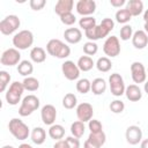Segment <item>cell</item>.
Segmentation results:
<instances>
[{"label": "cell", "instance_id": "21", "mask_svg": "<svg viewBox=\"0 0 148 148\" xmlns=\"http://www.w3.org/2000/svg\"><path fill=\"white\" fill-rule=\"evenodd\" d=\"M30 59L36 64H42L46 59V52L40 46H35L30 51Z\"/></svg>", "mask_w": 148, "mask_h": 148}, {"label": "cell", "instance_id": "1", "mask_svg": "<svg viewBox=\"0 0 148 148\" xmlns=\"http://www.w3.org/2000/svg\"><path fill=\"white\" fill-rule=\"evenodd\" d=\"M46 52L50 56L57 57L59 59H65L71 54V47L62 43L60 39H50L46 44Z\"/></svg>", "mask_w": 148, "mask_h": 148}, {"label": "cell", "instance_id": "37", "mask_svg": "<svg viewBox=\"0 0 148 148\" xmlns=\"http://www.w3.org/2000/svg\"><path fill=\"white\" fill-rule=\"evenodd\" d=\"M10 81V75L6 71H0V91L3 92Z\"/></svg>", "mask_w": 148, "mask_h": 148}, {"label": "cell", "instance_id": "23", "mask_svg": "<svg viewBox=\"0 0 148 148\" xmlns=\"http://www.w3.org/2000/svg\"><path fill=\"white\" fill-rule=\"evenodd\" d=\"M31 141L36 145H43L46 140V132L42 127H35L30 133Z\"/></svg>", "mask_w": 148, "mask_h": 148}, {"label": "cell", "instance_id": "53", "mask_svg": "<svg viewBox=\"0 0 148 148\" xmlns=\"http://www.w3.org/2000/svg\"><path fill=\"white\" fill-rule=\"evenodd\" d=\"M147 72H148V69H147Z\"/></svg>", "mask_w": 148, "mask_h": 148}, {"label": "cell", "instance_id": "32", "mask_svg": "<svg viewBox=\"0 0 148 148\" xmlns=\"http://www.w3.org/2000/svg\"><path fill=\"white\" fill-rule=\"evenodd\" d=\"M132 18V15L130 14V12L126 9V8H121V9H118L117 13H116V21L118 23H121V24H126L127 22H130V20Z\"/></svg>", "mask_w": 148, "mask_h": 148}, {"label": "cell", "instance_id": "28", "mask_svg": "<svg viewBox=\"0 0 148 148\" xmlns=\"http://www.w3.org/2000/svg\"><path fill=\"white\" fill-rule=\"evenodd\" d=\"M95 66L97 67V69L102 73H106L112 68V62L108 57H101L98 58V60L96 61Z\"/></svg>", "mask_w": 148, "mask_h": 148}, {"label": "cell", "instance_id": "17", "mask_svg": "<svg viewBox=\"0 0 148 148\" xmlns=\"http://www.w3.org/2000/svg\"><path fill=\"white\" fill-rule=\"evenodd\" d=\"M132 44L135 49L142 50L148 45V35L145 30H136L132 37Z\"/></svg>", "mask_w": 148, "mask_h": 148}, {"label": "cell", "instance_id": "10", "mask_svg": "<svg viewBox=\"0 0 148 148\" xmlns=\"http://www.w3.org/2000/svg\"><path fill=\"white\" fill-rule=\"evenodd\" d=\"M61 72L64 74V76L69 80V81H74L77 80L80 76V68L77 67V64H75L72 60H66L62 65H61Z\"/></svg>", "mask_w": 148, "mask_h": 148}, {"label": "cell", "instance_id": "44", "mask_svg": "<svg viewBox=\"0 0 148 148\" xmlns=\"http://www.w3.org/2000/svg\"><path fill=\"white\" fill-rule=\"evenodd\" d=\"M66 141L69 146V148H80V141L75 136H67Z\"/></svg>", "mask_w": 148, "mask_h": 148}, {"label": "cell", "instance_id": "7", "mask_svg": "<svg viewBox=\"0 0 148 148\" xmlns=\"http://www.w3.org/2000/svg\"><path fill=\"white\" fill-rule=\"evenodd\" d=\"M109 86H110V91L113 96L120 97L121 95L125 94L126 87H125L124 79L120 74H118V73L111 74L109 76Z\"/></svg>", "mask_w": 148, "mask_h": 148}, {"label": "cell", "instance_id": "39", "mask_svg": "<svg viewBox=\"0 0 148 148\" xmlns=\"http://www.w3.org/2000/svg\"><path fill=\"white\" fill-rule=\"evenodd\" d=\"M125 109V104L120 99H114L110 103V110L113 113H121Z\"/></svg>", "mask_w": 148, "mask_h": 148}, {"label": "cell", "instance_id": "33", "mask_svg": "<svg viewBox=\"0 0 148 148\" xmlns=\"http://www.w3.org/2000/svg\"><path fill=\"white\" fill-rule=\"evenodd\" d=\"M79 25L80 28H82L84 31L92 29L94 27H96V18H94L92 16H83L82 18H80L79 21Z\"/></svg>", "mask_w": 148, "mask_h": 148}, {"label": "cell", "instance_id": "47", "mask_svg": "<svg viewBox=\"0 0 148 148\" xmlns=\"http://www.w3.org/2000/svg\"><path fill=\"white\" fill-rule=\"evenodd\" d=\"M83 148H101L99 146H97L96 143H94L92 141H90L89 139H87L83 143Z\"/></svg>", "mask_w": 148, "mask_h": 148}, {"label": "cell", "instance_id": "31", "mask_svg": "<svg viewBox=\"0 0 148 148\" xmlns=\"http://www.w3.org/2000/svg\"><path fill=\"white\" fill-rule=\"evenodd\" d=\"M84 130H86L84 123H82L80 120H76L71 125V133L73 136H75L77 139H80L84 134Z\"/></svg>", "mask_w": 148, "mask_h": 148}, {"label": "cell", "instance_id": "12", "mask_svg": "<svg viewBox=\"0 0 148 148\" xmlns=\"http://www.w3.org/2000/svg\"><path fill=\"white\" fill-rule=\"evenodd\" d=\"M92 114H94V108L91 104L83 102L76 106V117L80 121H82V123L88 121L89 123L92 119Z\"/></svg>", "mask_w": 148, "mask_h": 148}, {"label": "cell", "instance_id": "11", "mask_svg": "<svg viewBox=\"0 0 148 148\" xmlns=\"http://www.w3.org/2000/svg\"><path fill=\"white\" fill-rule=\"evenodd\" d=\"M131 75L134 83H143L147 79V72L142 62L134 61L131 65Z\"/></svg>", "mask_w": 148, "mask_h": 148}, {"label": "cell", "instance_id": "15", "mask_svg": "<svg viewBox=\"0 0 148 148\" xmlns=\"http://www.w3.org/2000/svg\"><path fill=\"white\" fill-rule=\"evenodd\" d=\"M40 118L45 125H53L57 118V110L52 104H45L40 110Z\"/></svg>", "mask_w": 148, "mask_h": 148}, {"label": "cell", "instance_id": "40", "mask_svg": "<svg viewBox=\"0 0 148 148\" xmlns=\"http://www.w3.org/2000/svg\"><path fill=\"white\" fill-rule=\"evenodd\" d=\"M88 127L90 130V133H98V132H102L103 131V125L97 119H91L88 123Z\"/></svg>", "mask_w": 148, "mask_h": 148}, {"label": "cell", "instance_id": "8", "mask_svg": "<svg viewBox=\"0 0 148 148\" xmlns=\"http://www.w3.org/2000/svg\"><path fill=\"white\" fill-rule=\"evenodd\" d=\"M0 62L3 66H14V65H18L21 62V53L15 47H10L7 49L6 51H3V53L1 54L0 58Z\"/></svg>", "mask_w": 148, "mask_h": 148}, {"label": "cell", "instance_id": "4", "mask_svg": "<svg viewBox=\"0 0 148 148\" xmlns=\"http://www.w3.org/2000/svg\"><path fill=\"white\" fill-rule=\"evenodd\" d=\"M34 44V35L30 30H21L13 37V45L17 50H27Z\"/></svg>", "mask_w": 148, "mask_h": 148}, {"label": "cell", "instance_id": "41", "mask_svg": "<svg viewBox=\"0 0 148 148\" xmlns=\"http://www.w3.org/2000/svg\"><path fill=\"white\" fill-rule=\"evenodd\" d=\"M60 21L65 24V25H72L76 22V17L73 13H67L62 16H60Z\"/></svg>", "mask_w": 148, "mask_h": 148}, {"label": "cell", "instance_id": "14", "mask_svg": "<svg viewBox=\"0 0 148 148\" xmlns=\"http://www.w3.org/2000/svg\"><path fill=\"white\" fill-rule=\"evenodd\" d=\"M125 138H126V141L130 143V145H138L139 142H141L142 140V131L139 126L136 125H131L126 128V132H125Z\"/></svg>", "mask_w": 148, "mask_h": 148}, {"label": "cell", "instance_id": "19", "mask_svg": "<svg viewBox=\"0 0 148 148\" xmlns=\"http://www.w3.org/2000/svg\"><path fill=\"white\" fill-rule=\"evenodd\" d=\"M65 40L69 44H77L82 39V32L77 28H68L64 32Z\"/></svg>", "mask_w": 148, "mask_h": 148}, {"label": "cell", "instance_id": "22", "mask_svg": "<svg viewBox=\"0 0 148 148\" xmlns=\"http://www.w3.org/2000/svg\"><path fill=\"white\" fill-rule=\"evenodd\" d=\"M126 9L132 16H139L143 12V2L141 0H130L127 2Z\"/></svg>", "mask_w": 148, "mask_h": 148}, {"label": "cell", "instance_id": "24", "mask_svg": "<svg viewBox=\"0 0 148 148\" xmlns=\"http://www.w3.org/2000/svg\"><path fill=\"white\" fill-rule=\"evenodd\" d=\"M106 90V82L102 77H96L91 82V91L94 95H103Z\"/></svg>", "mask_w": 148, "mask_h": 148}, {"label": "cell", "instance_id": "48", "mask_svg": "<svg viewBox=\"0 0 148 148\" xmlns=\"http://www.w3.org/2000/svg\"><path fill=\"white\" fill-rule=\"evenodd\" d=\"M143 20H145V25H143V28H145L146 34L148 35V9H146L145 13H143Z\"/></svg>", "mask_w": 148, "mask_h": 148}, {"label": "cell", "instance_id": "38", "mask_svg": "<svg viewBox=\"0 0 148 148\" xmlns=\"http://www.w3.org/2000/svg\"><path fill=\"white\" fill-rule=\"evenodd\" d=\"M133 28L130 24H125L120 29V39L121 40H128L130 38L133 37Z\"/></svg>", "mask_w": 148, "mask_h": 148}, {"label": "cell", "instance_id": "9", "mask_svg": "<svg viewBox=\"0 0 148 148\" xmlns=\"http://www.w3.org/2000/svg\"><path fill=\"white\" fill-rule=\"evenodd\" d=\"M103 52L105 53V56L114 58L117 56H119L120 53V42L118 39V37L116 36H110L105 39L104 44H103Z\"/></svg>", "mask_w": 148, "mask_h": 148}, {"label": "cell", "instance_id": "50", "mask_svg": "<svg viewBox=\"0 0 148 148\" xmlns=\"http://www.w3.org/2000/svg\"><path fill=\"white\" fill-rule=\"evenodd\" d=\"M18 148H34L31 145H28V143H21L18 146Z\"/></svg>", "mask_w": 148, "mask_h": 148}, {"label": "cell", "instance_id": "6", "mask_svg": "<svg viewBox=\"0 0 148 148\" xmlns=\"http://www.w3.org/2000/svg\"><path fill=\"white\" fill-rule=\"evenodd\" d=\"M21 21L16 15H8L0 22V31L2 35L9 36L20 28Z\"/></svg>", "mask_w": 148, "mask_h": 148}, {"label": "cell", "instance_id": "42", "mask_svg": "<svg viewBox=\"0 0 148 148\" xmlns=\"http://www.w3.org/2000/svg\"><path fill=\"white\" fill-rule=\"evenodd\" d=\"M29 5L32 10H40L46 5V1L45 0H30Z\"/></svg>", "mask_w": 148, "mask_h": 148}, {"label": "cell", "instance_id": "20", "mask_svg": "<svg viewBox=\"0 0 148 148\" xmlns=\"http://www.w3.org/2000/svg\"><path fill=\"white\" fill-rule=\"evenodd\" d=\"M125 95H126L127 99L131 102H138L142 98V91L139 88V86H136V84H130L128 87H126Z\"/></svg>", "mask_w": 148, "mask_h": 148}, {"label": "cell", "instance_id": "36", "mask_svg": "<svg viewBox=\"0 0 148 148\" xmlns=\"http://www.w3.org/2000/svg\"><path fill=\"white\" fill-rule=\"evenodd\" d=\"M97 51H98V46H97V44L95 43V42H87V43H84L83 44V52H84V54L86 56H94V54H96L97 53Z\"/></svg>", "mask_w": 148, "mask_h": 148}, {"label": "cell", "instance_id": "25", "mask_svg": "<svg viewBox=\"0 0 148 148\" xmlns=\"http://www.w3.org/2000/svg\"><path fill=\"white\" fill-rule=\"evenodd\" d=\"M64 135H65L64 126H61L59 124H53V125L50 126V128H49V136L51 139L59 141V140H62Z\"/></svg>", "mask_w": 148, "mask_h": 148}, {"label": "cell", "instance_id": "5", "mask_svg": "<svg viewBox=\"0 0 148 148\" xmlns=\"http://www.w3.org/2000/svg\"><path fill=\"white\" fill-rule=\"evenodd\" d=\"M39 104H40L39 98L37 96L28 95L21 102V106L18 109V114L21 117H28L39 108Z\"/></svg>", "mask_w": 148, "mask_h": 148}, {"label": "cell", "instance_id": "2", "mask_svg": "<svg viewBox=\"0 0 148 148\" xmlns=\"http://www.w3.org/2000/svg\"><path fill=\"white\" fill-rule=\"evenodd\" d=\"M8 130L10 132V134L20 140V141H23L25 139H28V136L30 135V131H29V127L27 124H24L21 119L18 118H13L9 120V124H8Z\"/></svg>", "mask_w": 148, "mask_h": 148}, {"label": "cell", "instance_id": "43", "mask_svg": "<svg viewBox=\"0 0 148 148\" xmlns=\"http://www.w3.org/2000/svg\"><path fill=\"white\" fill-rule=\"evenodd\" d=\"M101 25H102L103 28H105L108 31H111V30L114 28V22H113L111 18H109V17H105L104 20H102V22H101Z\"/></svg>", "mask_w": 148, "mask_h": 148}, {"label": "cell", "instance_id": "18", "mask_svg": "<svg viewBox=\"0 0 148 148\" xmlns=\"http://www.w3.org/2000/svg\"><path fill=\"white\" fill-rule=\"evenodd\" d=\"M73 7H74L73 0H58L54 6V12L59 16H62L67 13H72Z\"/></svg>", "mask_w": 148, "mask_h": 148}, {"label": "cell", "instance_id": "30", "mask_svg": "<svg viewBox=\"0 0 148 148\" xmlns=\"http://www.w3.org/2000/svg\"><path fill=\"white\" fill-rule=\"evenodd\" d=\"M76 105H77V98H76V96H75L74 94L68 92V94H66V95L64 96V98H62V106H64L65 109L72 110V109H74Z\"/></svg>", "mask_w": 148, "mask_h": 148}, {"label": "cell", "instance_id": "3", "mask_svg": "<svg viewBox=\"0 0 148 148\" xmlns=\"http://www.w3.org/2000/svg\"><path fill=\"white\" fill-rule=\"evenodd\" d=\"M23 91H24L23 83L22 82H18V81H14L13 83H10L9 88L6 91V95H5L6 102L9 105H16V104H18V102L21 101V97H22Z\"/></svg>", "mask_w": 148, "mask_h": 148}, {"label": "cell", "instance_id": "45", "mask_svg": "<svg viewBox=\"0 0 148 148\" xmlns=\"http://www.w3.org/2000/svg\"><path fill=\"white\" fill-rule=\"evenodd\" d=\"M53 148H69V146H68V143H67V141H66V139H65V140H59V141H57V142L53 145Z\"/></svg>", "mask_w": 148, "mask_h": 148}, {"label": "cell", "instance_id": "52", "mask_svg": "<svg viewBox=\"0 0 148 148\" xmlns=\"http://www.w3.org/2000/svg\"><path fill=\"white\" fill-rule=\"evenodd\" d=\"M2 148H14V147H13V146H8V145H7V146H3Z\"/></svg>", "mask_w": 148, "mask_h": 148}, {"label": "cell", "instance_id": "46", "mask_svg": "<svg viewBox=\"0 0 148 148\" xmlns=\"http://www.w3.org/2000/svg\"><path fill=\"white\" fill-rule=\"evenodd\" d=\"M110 3L112 7H116V8H120L121 6H124L126 3L125 0H110Z\"/></svg>", "mask_w": 148, "mask_h": 148}, {"label": "cell", "instance_id": "13", "mask_svg": "<svg viewBox=\"0 0 148 148\" xmlns=\"http://www.w3.org/2000/svg\"><path fill=\"white\" fill-rule=\"evenodd\" d=\"M76 12L83 16H90L96 10V2L94 0H79L75 5Z\"/></svg>", "mask_w": 148, "mask_h": 148}, {"label": "cell", "instance_id": "51", "mask_svg": "<svg viewBox=\"0 0 148 148\" xmlns=\"http://www.w3.org/2000/svg\"><path fill=\"white\" fill-rule=\"evenodd\" d=\"M143 89H145V91L148 94V81H146L145 82V86H143Z\"/></svg>", "mask_w": 148, "mask_h": 148}, {"label": "cell", "instance_id": "49", "mask_svg": "<svg viewBox=\"0 0 148 148\" xmlns=\"http://www.w3.org/2000/svg\"><path fill=\"white\" fill-rule=\"evenodd\" d=\"M140 148H148V139H145V140L141 141Z\"/></svg>", "mask_w": 148, "mask_h": 148}, {"label": "cell", "instance_id": "26", "mask_svg": "<svg viewBox=\"0 0 148 148\" xmlns=\"http://www.w3.org/2000/svg\"><path fill=\"white\" fill-rule=\"evenodd\" d=\"M94 66H95V62H94L92 58L89 57V56H82V57H80L79 60H77V67H79L80 71H82V72H88V71H90Z\"/></svg>", "mask_w": 148, "mask_h": 148}, {"label": "cell", "instance_id": "29", "mask_svg": "<svg viewBox=\"0 0 148 148\" xmlns=\"http://www.w3.org/2000/svg\"><path fill=\"white\" fill-rule=\"evenodd\" d=\"M22 83H23L24 90H28V91H36L39 88V81L34 76L24 77Z\"/></svg>", "mask_w": 148, "mask_h": 148}, {"label": "cell", "instance_id": "34", "mask_svg": "<svg viewBox=\"0 0 148 148\" xmlns=\"http://www.w3.org/2000/svg\"><path fill=\"white\" fill-rule=\"evenodd\" d=\"M76 90L80 94H87L91 90V82L88 79H80L76 82Z\"/></svg>", "mask_w": 148, "mask_h": 148}, {"label": "cell", "instance_id": "16", "mask_svg": "<svg viewBox=\"0 0 148 148\" xmlns=\"http://www.w3.org/2000/svg\"><path fill=\"white\" fill-rule=\"evenodd\" d=\"M110 31H108L105 28H103L101 24L99 25H96L92 29H89L87 31H84V35L86 37L90 40V42H95L97 39H101V38H104L109 35Z\"/></svg>", "mask_w": 148, "mask_h": 148}, {"label": "cell", "instance_id": "27", "mask_svg": "<svg viewBox=\"0 0 148 148\" xmlns=\"http://www.w3.org/2000/svg\"><path fill=\"white\" fill-rule=\"evenodd\" d=\"M17 72H18L20 75L28 77L34 72V65H32V62L29 61V60H22L17 65Z\"/></svg>", "mask_w": 148, "mask_h": 148}, {"label": "cell", "instance_id": "35", "mask_svg": "<svg viewBox=\"0 0 148 148\" xmlns=\"http://www.w3.org/2000/svg\"><path fill=\"white\" fill-rule=\"evenodd\" d=\"M88 139L90 141H92L94 143H96L97 146L102 147L105 143V141H106V135L102 131V132H98V133H90L89 136H88Z\"/></svg>", "mask_w": 148, "mask_h": 148}]
</instances>
